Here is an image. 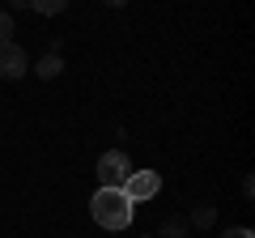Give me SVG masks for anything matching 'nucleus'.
<instances>
[{"label": "nucleus", "instance_id": "f257e3e1", "mask_svg": "<svg viewBox=\"0 0 255 238\" xmlns=\"http://www.w3.org/2000/svg\"><path fill=\"white\" fill-rule=\"evenodd\" d=\"M90 213H94V221H98L102 230H128L132 217H136V204L128 200L119 187H98V192L90 196Z\"/></svg>", "mask_w": 255, "mask_h": 238}, {"label": "nucleus", "instance_id": "f03ea898", "mask_svg": "<svg viewBox=\"0 0 255 238\" xmlns=\"http://www.w3.org/2000/svg\"><path fill=\"white\" fill-rule=\"evenodd\" d=\"M98 183L102 187H124V179L132 174V162H128V153L124 149H107V153L98 157Z\"/></svg>", "mask_w": 255, "mask_h": 238}, {"label": "nucleus", "instance_id": "7ed1b4c3", "mask_svg": "<svg viewBox=\"0 0 255 238\" xmlns=\"http://www.w3.org/2000/svg\"><path fill=\"white\" fill-rule=\"evenodd\" d=\"M119 192H124L132 204H145V200H153V196L162 192V174H157V170H132V174L124 179Z\"/></svg>", "mask_w": 255, "mask_h": 238}, {"label": "nucleus", "instance_id": "20e7f679", "mask_svg": "<svg viewBox=\"0 0 255 238\" xmlns=\"http://www.w3.org/2000/svg\"><path fill=\"white\" fill-rule=\"evenodd\" d=\"M26 68H30V60H26V51H21L17 43H0V77L4 81H17V77H26Z\"/></svg>", "mask_w": 255, "mask_h": 238}, {"label": "nucleus", "instance_id": "39448f33", "mask_svg": "<svg viewBox=\"0 0 255 238\" xmlns=\"http://www.w3.org/2000/svg\"><path fill=\"white\" fill-rule=\"evenodd\" d=\"M30 68H34V77H43V81H51V77H60V73H64V60H60L55 51H47V55H38V60H34Z\"/></svg>", "mask_w": 255, "mask_h": 238}, {"label": "nucleus", "instance_id": "423d86ee", "mask_svg": "<svg viewBox=\"0 0 255 238\" xmlns=\"http://www.w3.org/2000/svg\"><path fill=\"white\" fill-rule=\"evenodd\" d=\"M187 226L213 230V226H217V209H213V204H196V209H191V217H187Z\"/></svg>", "mask_w": 255, "mask_h": 238}, {"label": "nucleus", "instance_id": "0eeeda50", "mask_svg": "<svg viewBox=\"0 0 255 238\" xmlns=\"http://www.w3.org/2000/svg\"><path fill=\"white\" fill-rule=\"evenodd\" d=\"M26 9H34L38 17H60L68 9V0H26Z\"/></svg>", "mask_w": 255, "mask_h": 238}, {"label": "nucleus", "instance_id": "6e6552de", "mask_svg": "<svg viewBox=\"0 0 255 238\" xmlns=\"http://www.w3.org/2000/svg\"><path fill=\"white\" fill-rule=\"evenodd\" d=\"M157 238H187V221H183V217H170V221L162 226V234H157Z\"/></svg>", "mask_w": 255, "mask_h": 238}, {"label": "nucleus", "instance_id": "1a4fd4ad", "mask_svg": "<svg viewBox=\"0 0 255 238\" xmlns=\"http://www.w3.org/2000/svg\"><path fill=\"white\" fill-rule=\"evenodd\" d=\"M9 38H13V13L0 9V43H9Z\"/></svg>", "mask_w": 255, "mask_h": 238}, {"label": "nucleus", "instance_id": "9d476101", "mask_svg": "<svg viewBox=\"0 0 255 238\" xmlns=\"http://www.w3.org/2000/svg\"><path fill=\"white\" fill-rule=\"evenodd\" d=\"M221 238H255V234H251V230H247V226H230V230H226V234H221Z\"/></svg>", "mask_w": 255, "mask_h": 238}, {"label": "nucleus", "instance_id": "9b49d317", "mask_svg": "<svg viewBox=\"0 0 255 238\" xmlns=\"http://www.w3.org/2000/svg\"><path fill=\"white\" fill-rule=\"evenodd\" d=\"M107 9H128V0H102Z\"/></svg>", "mask_w": 255, "mask_h": 238}, {"label": "nucleus", "instance_id": "f8f14e48", "mask_svg": "<svg viewBox=\"0 0 255 238\" xmlns=\"http://www.w3.org/2000/svg\"><path fill=\"white\" fill-rule=\"evenodd\" d=\"M9 9H26V0H9Z\"/></svg>", "mask_w": 255, "mask_h": 238}, {"label": "nucleus", "instance_id": "ddd939ff", "mask_svg": "<svg viewBox=\"0 0 255 238\" xmlns=\"http://www.w3.org/2000/svg\"><path fill=\"white\" fill-rule=\"evenodd\" d=\"M145 238H157V234H145Z\"/></svg>", "mask_w": 255, "mask_h": 238}]
</instances>
